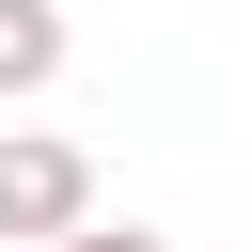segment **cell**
Returning <instances> with one entry per match:
<instances>
[{
    "label": "cell",
    "instance_id": "6da1fadb",
    "mask_svg": "<svg viewBox=\"0 0 252 252\" xmlns=\"http://www.w3.org/2000/svg\"><path fill=\"white\" fill-rule=\"evenodd\" d=\"M79 220H94V142L0 126V252H63Z\"/></svg>",
    "mask_w": 252,
    "mask_h": 252
},
{
    "label": "cell",
    "instance_id": "7a4b0ae2",
    "mask_svg": "<svg viewBox=\"0 0 252 252\" xmlns=\"http://www.w3.org/2000/svg\"><path fill=\"white\" fill-rule=\"evenodd\" d=\"M63 63H79V32H63V0H0V110H16V94H47Z\"/></svg>",
    "mask_w": 252,
    "mask_h": 252
},
{
    "label": "cell",
    "instance_id": "3957f363",
    "mask_svg": "<svg viewBox=\"0 0 252 252\" xmlns=\"http://www.w3.org/2000/svg\"><path fill=\"white\" fill-rule=\"evenodd\" d=\"M63 252H173V236H158V220H79Z\"/></svg>",
    "mask_w": 252,
    "mask_h": 252
}]
</instances>
